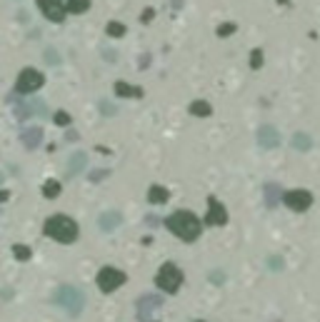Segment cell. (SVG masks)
<instances>
[{"label": "cell", "instance_id": "1", "mask_svg": "<svg viewBox=\"0 0 320 322\" xmlns=\"http://www.w3.org/2000/svg\"><path fill=\"white\" fill-rule=\"evenodd\" d=\"M168 228L173 230L180 240H185V242H193L198 235H200V220L193 215V212H188V210H180V212H175L168 217Z\"/></svg>", "mask_w": 320, "mask_h": 322}, {"label": "cell", "instance_id": "2", "mask_svg": "<svg viewBox=\"0 0 320 322\" xmlns=\"http://www.w3.org/2000/svg\"><path fill=\"white\" fill-rule=\"evenodd\" d=\"M45 233L50 235V237H55L58 242H73L78 237V225L70 217H65V215H55V217L48 220Z\"/></svg>", "mask_w": 320, "mask_h": 322}, {"label": "cell", "instance_id": "3", "mask_svg": "<svg viewBox=\"0 0 320 322\" xmlns=\"http://www.w3.org/2000/svg\"><path fill=\"white\" fill-rule=\"evenodd\" d=\"M155 282H158V287L160 290H165V293H178L180 290V285H183V272L178 270V265L175 263H165L160 270H158V275H155Z\"/></svg>", "mask_w": 320, "mask_h": 322}, {"label": "cell", "instance_id": "4", "mask_svg": "<svg viewBox=\"0 0 320 322\" xmlns=\"http://www.w3.org/2000/svg\"><path fill=\"white\" fill-rule=\"evenodd\" d=\"M125 282V275L115 270V267H103L100 272H98V287L103 290V293H113L118 290L120 285Z\"/></svg>", "mask_w": 320, "mask_h": 322}, {"label": "cell", "instance_id": "5", "mask_svg": "<svg viewBox=\"0 0 320 322\" xmlns=\"http://www.w3.org/2000/svg\"><path fill=\"white\" fill-rule=\"evenodd\" d=\"M55 300H58V305H63L65 310H70L73 315H78L80 307H83V295L78 293V290H73V287H63Z\"/></svg>", "mask_w": 320, "mask_h": 322}, {"label": "cell", "instance_id": "6", "mask_svg": "<svg viewBox=\"0 0 320 322\" xmlns=\"http://www.w3.org/2000/svg\"><path fill=\"white\" fill-rule=\"evenodd\" d=\"M283 203L290 207V210H308L310 203H313V198H310V192H305V190H290V192H285Z\"/></svg>", "mask_w": 320, "mask_h": 322}, {"label": "cell", "instance_id": "7", "mask_svg": "<svg viewBox=\"0 0 320 322\" xmlns=\"http://www.w3.org/2000/svg\"><path fill=\"white\" fill-rule=\"evenodd\" d=\"M43 85V75L38 73V70H23L20 73V78H18V90L20 92H33V90H38Z\"/></svg>", "mask_w": 320, "mask_h": 322}, {"label": "cell", "instance_id": "8", "mask_svg": "<svg viewBox=\"0 0 320 322\" xmlns=\"http://www.w3.org/2000/svg\"><path fill=\"white\" fill-rule=\"evenodd\" d=\"M40 10H43L53 23H60L63 15H65V8H63L60 0H40Z\"/></svg>", "mask_w": 320, "mask_h": 322}, {"label": "cell", "instance_id": "9", "mask_svg": "<svg viewBox=\"0 0 320 322\" xmlns=\"http://www.w3.org/2000/svg\"><path fill=\"white\" fill-rule=\"evenodd\" d=\"M225 220H228V212H225V207L220 205L215 198H210V212H208L205 222H208V225H225Z\"/></svg>", "mask_w": 320, "mask_h": 322}, {"label": "cell", "instance_id": "10", "mask_svg": "<svg viewBox=\"0 0 320 322\" xmlns=\"http://www.w3.org/2000/svg\"><path fill=\"white\" fill-rule=\"evenodd\" d=\"M258 140H260V145L273 147L278 143V133H275L273 127H260V130H258Z\"/></svg>", "mask_w": 320, "mask_h": 322}, {"label": "cell", "instance_id": "11", "mask_svg": "<svg viewBox=\"0 0 320 322\" xmlns=\"http://www.w3.org/2000/svg\"><path fill=\"white\" fill-rule=\"evenodd\" d=\"M148 200L153 203V205H163L165 200H168V190H163V187H150V192H148Z\"/></svg>", "mask_w": 320, "mask_h": 322}, {"label": "cell", "instance_id": "12", "mask_svg": "<svg viewBox=\"0 0 320 322\" xmlns=\"http://www.w3.org/2000/svg\"><path fill=\"white\" fill-rule=\"evenodd\" d=\"M158 305H160V302H158L155 297H146V300L138 305V312H140V317H143V320H148V312H150V310H155Z\"/></svg>", "mask_w": 320, "mask_h": 322}, {"label": "cell", "instance_id": "13", "mask_svg": "<svg viewBox=\"0 0 320 322\" xmlns=\"http://www.w3.org/2000/svg\"><path fill=\"white\" fill-rule=\"evenodd\" d=\"M43 138V133L38 130V127H33L30 133H25V145H30V147H35L38 145V140Z\"/></svg>", "mask_w": 320, "mask_h": 322}, {"label": "cell", "instance_id": "14", "mask_svg": "<svg viewBox=\"0 0 320 322\" xmlns=\"http://www.w3.org/2000/svg\"><path fill=\"white\" fill-rule=\"evenodd\" d=\"M88 5H90L88 0H70L68 3V10L70 13H83V10H88Z\"/></svg>", "mask_w": 320, "mask_h": 322}, {"label": "cell", "instance_id": "15", "mask_svg": "<svg viewBox=\"0 0 320 322\" xmlns=\"http://www.w3.org/2000/svg\"><path fill=\"white\" fill-rule=\"evenodd\" d=\"M118 92H120V95H133V92H138V90H130L128 85H123V83H120V85H118Z\"/></svg>", "mask_w": 320, "mask_h": 322}, {"label": "cell", "instance_id": "16", "mask_svg": "<svg viewBox=\"0 0 320 322\" xmlns=\"http://www.w3.org/2000/svg\"><path fill=\"white\" fill-rule=\"evenodd\" d=\"M295 147H308V138H300V135H295Z\"/></svg>", "mask_w": 320, "mask_h": 322}, {"label": "cell", "instance_id": "17", "mask_svg": "<svg viewBox=\"0 0 320 322\" xmlns=\"http://www.w3.org/2000/svg\"><path fill=\"white\" fill-rule=\"evenodd\" d=\"M193 113H208V105H193Z\"/></svg>", "mask_w": 320, "mask_h": 322}, {"label": "cell", "instance_id": "18", "mask_svg": "<svg viewBox=\"0 0 320 322\" xmlns=\"http://www.w3.org/2000/svg\"><path fill=\"white\" fill-rule=\"evenodd\" d=\"M55 192H58V185H48L45 187V195H55Z\"/></svg>", "mask_w": 320, "mask_h": 322}, {"label": "cell", "instance_id": "19", "mask_svg": "<svg viewBox=\"0 0 320 322\" xmlns=\"http://www.w3.org/2000/svg\"><path fill=\"white\" fill-rule=\"evenodd\" d=\"M198 322H200V320H198Z\"/></svg>", "mask_w": 320, "mask_h": 322}]
</instances>
